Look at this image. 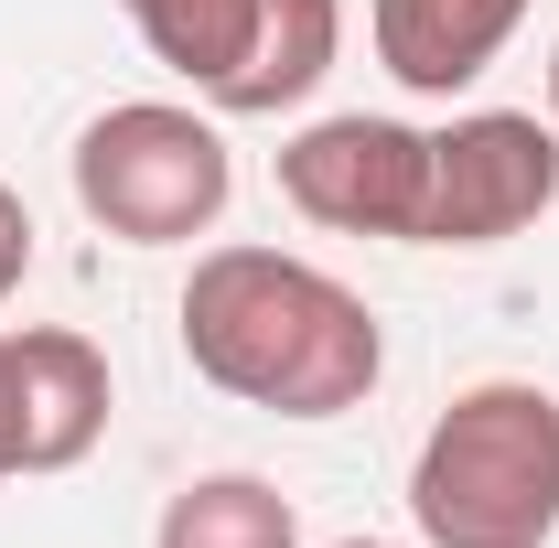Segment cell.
<instances>
[{"instance_id": "1", "label": "cell", "mask_w": 559, "mask_h": 548, "mask_svg": "<svg viewBox=\"0 0 559 548\" xmlns=\"http://www.w3.org/2000/svg\"><path fill=\"white\" fill-rule=\"evenodd\" d=\"M183 366L270 419H345L388 377V334L366 290L290 248H205L183 279Z\"/></svg>"}, {"instance_id": "2", "label": "cell", "mask_w": 559, "mask_h": 548, "mask_svg": "<svg viewBox=\"0 0 559 548\" xmlns=\"http://www.w3.org/2000/svg\"><path fill=\"white\" fill-rule=\"evenodd\" d=\"M419 548H549L559 538V398L485 377L419 430L409 463Z\"/></svg>"}, {"instance_id": "3", "label": "cell", "mask_w": 559, "mask_h": 548, "mask_svg": "<svg viewBox=\"0 0 559 548\" xmlns=\"http://www.w3.org/2000/svg\"><path fill=\"white\" fill-rule=\"evenodd\" d=\"M226 194H237V162L205 108L130 97V108L86 119V140H75V205L119 248H194V237H215Z\"/></svg>"}, {"instance_id": "4", "label": "cell", "mask_w": 559, "mask_h": 548, "mask_svg": "<svg viewBox=\"0 0 559 548\" xmlns=\"http://www.w3.org/2000/svg\"><path fill=\"white\" fill-rule=\"evenodd\" d=\"M549 205H559V119H538V108H463L452 130H430L419 248H506Z\"/></svg>"}, {"instance_id": "5", "label": "cell", "mask_w": 559, "mask_h": 548, "mask_svg": "<svg viewBox=\"0 0 559 548\" xmlns=\"http://www.w3.org/2000/svg\"><path fill=\"white\" fill-rule=\"evenodd\" d=\"M280 194H290V215H312V226H334V237H399V248H419L430 130L377 119V108L312 119L301 140H280Z\"/></svg>"}, {"instance_id": "6", "label": "cell", "mask_w": 559, "mask_h": 548, "mask_svg": "<svg viewBox=\"0 0 559 548\" xmlns=\"http://www.w3.org/2000/svg\"><path fill=\"white\" fill-rule=\"evenodd\" d=\"M108 355L75 323L0 334V474H75L108 441Z\"/></svg>"}, {"instance_id": "7", "label": "cell", "mask_w": 559, "mask_h": 548, "mask_svg": "<svg viewBox=\"0 0 559 548\" xmlns=\"http://www.w3.org/2000/svg\"><path fill=\"white\" fill-rule=\"evenodd\" d=\"M516 22H527V0H377L366 11L377 65L399 75L409 97H463L516 44Z\"/></svg>"}, {"instance_id": "8", "label": "cell", "mask_w": 559, "mask_h": 548, "mask_svg": "<svg viewBox=\"0 0 559 548\" xmlns=\"http://www.w3.org/2000/svg\"><path fill=\"white\" fill-rule=\"evenodd\" d=\"M334 55H345V0H259V33H248L237 75L215 86L205 108H226V119H280V108H301L334 75Z\"/></svg>"}, {"instance_id": "9", "label": "cell", "mask_w": 559, "mask_h": 548, "mask_svg": "<svg viewBox=\"0 0 559 548\" xmlns=\"http://www.w3.org/2000/svg\"><path fill=\"white\" fill-rule=\"evenodd\" d=\"M151 548H301V516L270 474H194L162 505Z\"/></svg>"}, {"instance_id": "10", "label": "cell", "mask_w": 559, "mask_h": 548, "mask_svg": "<svg viewBox=\"0 0 559 548\" xmlns=\"http://www.w3.org/2000/svg\"><path fill=\"white\" fill-rule=\"evenodd\" d=\"M130 22L194 97H215L237 75V55H248V33H259V0H140Z\"/></svg>"}, {"instance_id": "11", "label": "cell", "mask_w": 559, "mask_h": 548, "mask_svg": "<svg viewBox=\"0 0 559 548\" xmlns=\"http://www.w3.org/2000/svg\"><path fill=\"white\" fill-rule=\"evenodd\" d=\"M22 279H33V205L0 183V301H11Z\"/></svg>"}, {"instance_id": "12", "label": "cell", "mask_w": 559, "mask_h": 548, "mask_svg": "<svg viewBox=\"0 0 559 548\" xmlns=\"http://www.w3.org/2000/svg\"><path fill=\"white\" fill-rule=\"evenodd\" d=\"M549 119H559V55H549Z\"/></svg>"}, {"instance_id": "13", "label": "cell", "mask_w": 559, "mask_h": 548, "mask_svg": "<svg viewBox=\"0 0 559 548\" xmlns=\"http://www.w3.org/2000/svg\"><path fill=\"white\" fill-rule=\"evenodd\" d=\"M334 548H388V538H334Z\"/></svg>"}, {"instance_id": "14", "label": "cell", "mask_w": 559, "mask_h": 548, "mask_svg": "<svg viewBox=\"0 0 559 548\" xmlns=\"http://www.w3.org/2000/svg\"><path fill=\"white\" fill-rule=\"evenodd\" d=\"M119 11H140V0H119Z\"/></svg>"}]
</instances>
